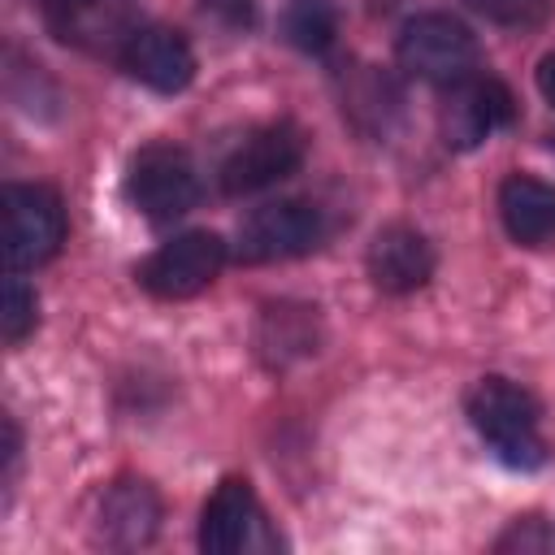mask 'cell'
I'll use <instances>...</instances> for the list:
<instances>
[{
	"instance_id": "obj_1",
	"label": "cell",
	"mask_w": 555,
	"mask_h": 555,
	"mask_svg": "<svg viewBox=\"0 0 555 555\" xmlns=\"http://www.w3.org/2000/svg\"><path fill=\"white\" fill-rule=\"evenodd\" d=\"M538 399L507 382V377H481L468 390V425L477 438L503 460L507 468H542L546 464V438L538 421Z\"/></svg>"
},
{
	"instance_id": "obj_2",
	"label": "cell",
	"mask_w": 555,
	"mask_h": 555,
	"mask_svg": "<svg viewBox=\"0 0 555 555\" xmlns=\"http://www.w3.org/2000/svg\"><path fill=\"white\" fill-rule=\"evenodd\" d=\"M395 56L408 78L434 82V87H455L460 78H468L477 69V39L451 13H421L399 30Z\"/></svg>"
},
{
	"instance_id": "obj_3",
	"label": "cell",
	"mask_w": 555,
	"mask_h": 555,
	"mask_svg": "<svg viewBox=\"0 0 555 555\" xmlns=\"http://www.w3.org/2000/svg\"><path fill=\"white\" fill-rule=\"evenodd\" d=\"M65 243V208L52 186L13 182L4 191V260L13 273L48 264Z\"/></svg>"
},
{
	"instance_id": "obj_4",
	"label": "cell",
	"mask_w": 555,
	"mask_h": 555,
	"mask_svg": "<svg viewBox=\"0 0 555 555\" xmlns=\"http://www.w3.org/2000/svg\"><path fill=\"white\" fill-rule=\"evenodd\" d=\"M126 195L147 221H173L191 212L199 199V178H195L191 156L173 143H147L130 160Z\"/></svg>"
},
{
	"instance_id": "obj_5",
	"label": "cell",
	"mask_w": 555,
	"mask_h": 555,
	"mask_svg": "<svg viewBox=\"0 0 555 555\" xmlns=\"http://www.w3.org/2000/svg\"><path fill=\"white\" fill-rule=\"evenodd\" d=\"M221 264H225V243L212 230H186L143 260L139 282L156 299H191L221 273Z\"/></svg>"
},
{
	"instance_id": "obj_6",
	"label": "cell",
	"mask_w": 555,
	"mask_h": 555,
	"mask_svg": "<svg viewBox=\"0 0 555 555\" xmlns=\"http://www.w3.org/2000/svg\"><path fill=\"white\" fill-rule=\"evenodd\" d=\"M48 26L69 48L121 61L126 43L143 30V17L134 0H52Z\"/></svg>"
},
{
	"instance_id": "obj_7",
	"label": "cell",
	"mask_w": 555,
	"mask_h": 555,
	"mask_svg": "<svg viewBox=\"0 0 555 555\" xmlns=\"http://www.w3.org/2000/svg\"><path fill=\"white\" fill-rule=\"evenodd\" d=\"M516 104H512V91L499 82V78H481V74H468L460 78L455 87H447V100L438 108V130H442V143L455 147V152H473L481 147L490 134H499L507 121H512Z\"/></svg>"
},
{
	"instance_id": "obj_8",
	"label": "cell",
	"mask_w": 555,
	"mask_h": 555,
	"mask_svg": "<svg viewBox=\"0 0 555 555\" xmlns=\"http://www.w3.org/2000/svg\"><path fill=\"white\" fill-rule=\"evenodd\" d=\"M304 165V134L291 121H269L251 130L221 165V186L225 195H251L264 191L282 178H291Z\"/></svg>"
},
{
	"instance_id": "obj_9",
	"label": "cell",
	"mask_w": 555,
	"mask_h": 555,
	"mask_svg": "<svg viewBox=\"0 0 555 555\" xmlns=\"http://www.w3.org/2000/svg\"><path fill=\"white\" fill-rule=\"evenodd\" d=\"M321 243V212L304 199H278L256 208L238 225V260L243 264H269V260H291L304 256Z\"/></svg>"
},
{
	"instance_id": "obj_10",
	"label": "cell",
	"mask_w": 555,
	"mask_h": 555,
	"mask_svg": "<svg viewBox=\"0 0 555 555\" xmlns=\"http://www.w3.org/2000/svg\"><path fill=\"white\" fill-rule=\"evenodd\" d=\"M121 69H126L134 82L173 95V91H182V87L195 78V52H191V43H186L178 30H169V26H143V30L126 43Z\"/></svg>"
},
{
	"instance_id": "obj_11",
	"label": "cell",
	"mask_w": 555,
	"mask_h": 555,
	"mask_svg": "<svg viewBox=\"0 0 555 555\" xmlns=\"http://www.w3.org/2000/svg\"><path fill=\"white\" fill-rule=\"evenodd\" d=\"M434 273V247L412 225H386L369 243V278L386 295H412Z\"/></svg>"
},
{
	"instance_id": "obj_12",
	"label": "cell",
	"mask_w": 555,
	"mask_h": 555,
	"mask_svg": "<svg viewBox=\"0 0 555 555\" xmlns=\"http://www.w3.org/2000/svg\"><path fill=\"white\" fill-rule=\"evenodd\" d=\"M499 217L512 243L551 247L555 243V182L533 173H512L499 186Z\"/></svg>"
},
{
	"instance_id": "obj_13",
	"label": "cell",
	"mask_w": 555,
	"mask_h": 555,
	"mask_svg": "<svg viewBox=\"0 0 555 555\" xmlns=\"http://www.w3.org/2000/svg\"><path fill=\"white\" fill-rule=\"evenodd\" d=\"M256 520H260V507L251 486L243 477H225L199 512V546L208 555H234L247 546Z\"/></svg>"
},
{
	"instance_id": "obj_14",
	"label": "cell",
	"mask_w": 555,
	"mask_h": 555,
	"mask_svg": "<svg viewBox=\"0 0 555 555\" xmlns=\"http://www.w3.org/2000/svg\"><path fill=\"white\" fill-rule=\"evenodd\" d=\"M160 520V503L147 481H117L100 503V542L130 551L147 546Z\"/></svg>"
},
{
	"instance_id": "obj_15",
	"label": "cell",
	"mask_w": 555,
	"mask_h": 555,
	"mask_svg": "<svg viewBox=\"0 0 555 555\" xmlns=\"http://www.w3.org/2000/svg\"><path fill=\"white\" fill-rule=\"evenodd\" d=\"M35 312H39L35 291L17 273H9L4 278V295H0V334H4L9 347H17L35 330Z\"/></svg>"
},
{
	"instance_id": "obj_16",
	"label": "cell",
	"mask_w": 555,
	"mask_h": 555,
	"mask_svg": "<svg viewBox=\"0 0 555 555\" xmlns=\"http://www.w3.org/2000/svg\"><path fill=\"white\" fill-rule=\"evenodd\" d=\"M286 35L304 48V52H325L334 39V13L321 0H299L286 17Z\"/></svg>"
},
{
	"instance_id": "obj_17",
	"label": "cell",
	"mask_w": 555,
	"mask_h": 555,
	"mask_svg": "<svg viewBox=\"0 0 555 555\" xmlns=\"http://www.w3.org/2000/svg\"><path fill=\"white\" fill-rule=\"evenodd\" d=\"M477 13H486L490 22H503V26H525V22H538L546 13L551 0H468Z\"/></svg>"
},
{
	"instance_id": "obj_18",
	"label": "cell",
	"mask_w": 555,
	"mask_h": 555,
	"mask_svg": "<svg viewBox=\"0 0 555 555\" xmlns=\"http://www.w3.org/2000/svg\"><path fill=\"white\" fill-rule=\"evenodd\" d=\"M538 525H542V520H516V525H512V529H507V533H503L494 546H499V551H533V546H555V529H542V533H538Z\"/></svg>"
},
{
	"instance_id": "obj_19",
	"label": "cell",
	"mask_w": 555,
	"mask_h": 555,
	"mask_svg": "<svg viewBox=\"0 0 555 555\" xmlns=\"http://www.w3.org/2000/svg\"><path fill=\"white\" fill-rule=\"evenodd\" d=\"M204 13L221 17L225 26H251V22H256L251 0H204Z\"/></svg>"
},
{
	"instance_id": "obj_20",
	"label": "cell",
	"mask_w": 555,
	"mask_h": 555,
	"mask_svg": "<svg viewBox=\"0 0 555 555\" xmlns=\"http://www.w3.org/2000/svg\"><path fill=\"white\" fill-rule=\"evenodd\" d=\"M538 91H542V95L555 104V52L538 61Z\"/></svg>"
},
{
	"instance_id": "obj_21",
	"label": "cell",
	"mask_w": 555,
	"mask_h": 555,
	"mask_svg": "<svg viewBox=\"0 0 555 555\" xmlns=\"http://www.w3.org/2000/svg\"><path fill=\"white\" fill-rule=\"evenodd\" d=\"M48 4H52V0H48Z\"/></svg>"
}]
</instances>
